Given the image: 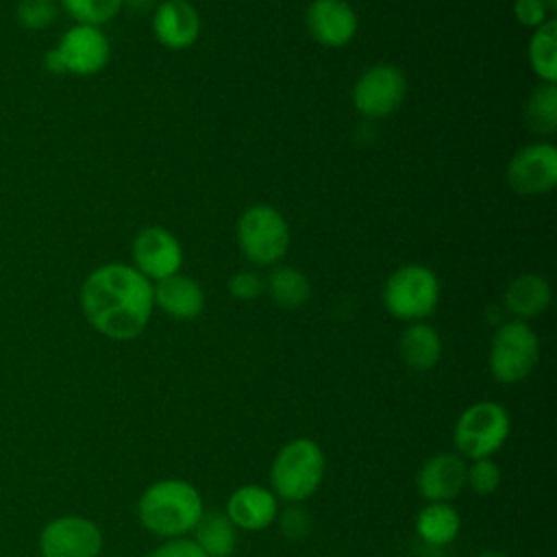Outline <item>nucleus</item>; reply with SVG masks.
<instances>
[{
  "instance_id": "22",
  "label": "nucleus",
  "mask_w": 557,
  "mask_h": 557,
  "mask_svg": "<svg viewBox=\"0 0 557 557\" xmlns=\"http://www.w3.org/2000/svg\"><path fill=\"white\" fill-rule=\"evenodd\" d=\"M263 283L270 298L283 309H298L311 296L309 278L296 268H287V265L274 268Z\"/></svg>"
},
{
  "instance_id": "10",
  "label": "nucleus",
  "mask_w": 557,
  "mask_h": 557,
  "mask_svg": "<svg viewBox=\"0 0 557 557\" xmlns=\"http://www.w3.org/2000/svg\"><path fill=\"white\" fill-rule=\"evenodd\" d=\"M39 550L41 557H98L102 531L85 516H61L44 527Z\"/></svg>"
},
{
  "instance_id": "35",
  "label": "nucleus",
  "mask_w": 557,
  "mask_h": 557,
  "mask_svg": "<svg viewBox=\"0 0 557 557\" xmlns=\"http://www.w3.org/2000/svg\"><path fill=\"white\" fill-rule=\"evenodd\" d=\"M187 2H189V0H187Z\"/></svg>"
},
{
  "instance_id": "31",
  "label": "nucleus",
  "mask_w": 557,
  "mask_h": 557,
  "mask_svg": "<svg viewBox=\"0 0 557 557\" xmlns=\"http://www.w3.org/2000/svg\"><path fill=\"white\" fill-rule=\"evenodd\" d=\"M513 15L527 28L542 26L548 17V9L542 0H513Z\"/></svg>"
},
{
  "instance_id": "5",
  "label": "nucleus",
  "mask_w": 557,
  "mask_h": 557,
  "mask_svg": "<svg viewBox=\"0 0 557 557\" xmlns=\"http://www.w3.org/2000/svg\"><path fill=\"white\" fill-rule=\"evenodd\" d=\"M440 300V281L435 272L420 263L400 265L389 274L383 287L385 309L403 322H422Z\"/></svg>"
},
{
  "instance_id": "1",
  "label": "nucleus",
  "mask_w": 557,
  "mask_h": 557,
  "mask_svg": "<svg viewBox=\"0 0 557 557\" xmlns=\"http://www.w3.org/2000/svg\"><path fill=\"white\" fill-rule=\"evenodd\" d=\"M78 305L100 335L128 342L139 337L152 318L154 287L133 265L104 263L85 276Z\"/></svg>"
},
{
  "instance_id": "26",
  "label": "nucleus",
  "mask_w": 557,
  "mask_h": 557,
  "mask_svg": "<svg viewBox=\"0 0 557 557\" xmlns=\"http://www.w3.org/2000/svg\"><path fill=\"white\" fill-rule=\"evenodd\" d=\"M57 0H17L15 4V22L20 28L30 33L48 30L59 17Z\"/></svg>"
},
{
  "instance_id": "9",
  "label": "nucleus",
  "mask_w": 557,
  "mask_h": 557,
  "mask_svg": "<svg viewBox=\"0 0 557 557\" xmlns=\"http://www.w3.org/2000/svg\"><path fill=\"white\" fill-rule=\"evenodd\" d=\"M61 61V74L94 76L107 67L111 46L98 26L74 24L52 48Z\"/></svg>"
},
{
  "instance_id": "13",
  "label": "nucleus",
  "mask_w": 557,
  "mask_h": 557,
  "mask_svg": "<svg viewBox=\"0 0 557 557\" xmlns=\"http://www.w3.org/2000/svg\"><path fill=\"white\" fill-rule=\"evenodd\" d=\"M468 461L457 453H435L416 474L418 494L426 503H450L466 487Z\"/></svg>"
},
{
  "instance_id": "14",
  "label": "nucleus",
  "mask_w": 557,
  "mask_h": 557,
  "mask_svg": "<svg viewBox=\"0 0 557 557\" xmlns=\"http://www.w3.org/2000/svg\"><path fill=\"white\" fill-rule=\"evenodd\" d=\"M224 513L237 531L257 533L276 522L278 498L270 487L259 483H244L228 494Z\"/></svg>"
},
{
  "instance_id": "4",
  "label": "nucleus",
  "mask_w": 557,
  "mask_h": 557,
  "mask_svg": "<svg viewBox=\"0 0 557 557\" xmlns=\"http://www.w3.org/2000/svg\"><path fill=\"white\" fill-rule=\"evenodd\" d=\"M511 433V416L496 400H476L468 405L453 426L455 453L466 461L485 459L498 453Z\"/></svg>"
},
{
  "instance_id": "8",
  "label": "nucleus",
  "mask_w": 557,
  "mask_h": 557,
  "mask_svg": "<svg viewBox=\"0 0 557 557\" xmlns=\"http://www.w3.org/2000/svg\"><path fill=\"white\" fill-rule=\"evenodd\" d=\"M405 74L389 63H376L359 74L352 87L355 109L366 117H387L405 100Z\"/></svg>"
},
{
  "instance_id": "2",
  "label": "nucleus",
  "mask_w": 557,
  "mask_h": 557,
  "mask_svg": "<svg viewBox=\"0 0 557 557\" xmlns=\"http://www.w3.org/2000/svg\"><path fill=\"white\" fill-rule=\"evenodd\" d=\"M205 513L198 487L185 479H159L150 483L137 500L139 524L161 537H185Z\"/></svg>"
},
{
  "instance_id": "11",
  "label": "nucleus",
  "mask_w": 557,
  "mask_h": 557,
  "mask_svg": "<svg viewBox=\"0 0 557 557\" xmlns=\"http://www.w3.org/2000/svg\"><path fill=\"white\" fill-rule=\"evenodd\" d=\"M133 268L148 281H163L178 274L183 265V248L178 239L163 226L141 228L133 239Z\"/></svg>"
},
{
  "instance_id": "21",
  "label": "nucleus",
  "mask_w": 557,
  "mask_h": 557,
  "mask_svg": "<svg viewBox=\"0 0 557 557\" xmlns=\"http://www.w3.org/2000/svg\"><path fill=\"white\" fill-rule=\"evenodd\" d=\"M237 533L224 511H205L191 531V540L207 557H231L237 548Z\"/></svg>"
},
{
  "instance_id": "15",
  "label": "nucleus",
  "mask_w": 557,
  "mask_h": 557,
  "mask_svg": "<svg viewBox=\"0 0 557 557\" xmlns=\"http://www.w3.org/2000/svg\"><path fill=\"white\" fill-rule=\"evenodd\" d=\"M305 24L309 35L324 48H342L357 33V13L346 0H313L307 7Z\"/></svg>"
},
{
  "instance_id": "30",
  "label": "nucleus",
  "mask_w": 557,
  "mask_h": 557,
  "mask_svg": "<svg viewBox=\"0 0 557 557\" xmlns=\"http://www.w3.org/2000/svg\"><path fill=\"white\" fill-rule=\"evenodd\" d=\"M146 557H207V555L198 548V544L189 535H185V537L163 540Z\"/></svg>"
},
{
  "instance_id": "29",
  "label": "nucleus",
  "mask_w": 557,
  "mask_h": 557,
  "mask_svg": "<svg viewBox=\"0 0 557 557\" xmlns=\"http://www.w3.org/2000/svg\"><path fill=\"white\" fill-rule=\"evenodd\" d=\"M265 292V283L257 272L242 270L228 278V294L237 300H255Z\"/></svg>"
},
{
  "instance_id": "24",
  "label": "nucleus",
  "mask_w": 557,
  "mask_h": 557,
  "mask_svg": "<svg viewBox=\"0 0 557 557\" xmlns=\"http://www.w3.org/2000/svg\"><path fill=\"white\" fill-rule=\"evenodd\" d=\"M527 126L537 135H553L557 128V87L542 83L533 89L524 107Z\"/></svg>"
},
{
  "instance_id": "12",
  "label": "nucleus",
  "mask_w": 557,
  "mask_h": 557,
  "mask_svg": "<svg viewBox=\"0 0 557 557\" xmlns=\"http://www.w3.org/2000/svg\"><path fill=\"white\" fill-rule=\"evenodd\" d=\"M507 183L513 191L535 196L550 191L557 183V150L553 144H529L507 165Z\"/></svg>"
},
{
  "instance_id": "28",
  "label": "nucleus",
  "mask_w": 557,
  "mask_h": 557,
  "mask_svg": "<svg viewBox=\"0 0 557 557\" xmlns=\"http://www.w3.org/2000/svg\"><path fill=\"white\" fill-rule=\"evenodd\" d=\"M276 524L281 535L289 542H302L311 533V516L300 505H287L285 509H278Z\"/></svg>"
},
{
  "instance_id": "23",
  "label": "nucleus",
  "mask_w": 557,
  "mask_h": 557,
  "mask_svg": "<svg viewBox=\"0 0 557 557\" xmlns=\"http://www.w3.org/2000/svg\"><path fill=\"white\" fill-rule=\"evenodd\" d=\"M529 63L542 83L557 78V22L550 17L533 30L529 41Z\"/></svg>"
},
{
  "instance_id": "16",
  "label": "nucleus",
  "mask_w": 557,
  "mask_h": 557,
  "mask_svg": "<svg viewBox=\"0 0 557 557\" xmlns=\"http://www.w3.org/2000/svg\"><path fill=\"white\" fill-rule=\"evenodd\" d=\"M152 33L170 50H185L200 35V17L187 0H165L154 7Z\"/></svg>"
},
{
  "instance_id": "19",
  "label": "nucleus",
  "mask_w": 557,
  "mask_h": 557,
  "mask_svg": "<svg viewBox=\"0 0 557 557\" xmlns=\"http://www.w3.org/2000/svg\"><path fill=\"white\" fill-rule=\"evenodd\" d=\"M550 305V285L540 274H522L505 289V309L516 320H529L546 311Z\"/></svg>"
},
{
  "instance_id": "34",
  "label": "nucleus",
  "mask_w": 557,
  "mask_h": 557,
  "mask_svg": "<svg viewBox=\"0 0 557 557\" xmlns=\"http://www.w3.org/2000/svg\"><path fill=\"white\" fill-rule=\"evenodd\" d=\"M544 4H546V9H548V13H553L555 11V7H557V0H542Z\"/></svg>"
},
{
  "instance_id": "20",
  "label": "nucleus",
  "mask_w": 557,
  "mask_h": 557,
  "mask_svg": "<svg viewBox=\"0 0 557 557\" xmlns=\"http://www.w3.org/2000/svg\"><path fill=\"white\" fill-rule=\"evenodd\" d=\"M461 516L450 503H426L416 516V533L424 544L446 546L457 540Z\"/></svg>"
},
{
  "instance_id": "18",
  "label": "nucleus",
  "mask_w": 557,
  "mask_h": 557,
  "mask_svg": "<svg viewBox=\"0 0 557 557\" xmlns=\"http://www.w3.org/2000/svg\"><path fill=\"white\" fill-rule=\"evenodd\" d=\"M398 355L413 372L435 368L442 357V337L437 329L426 322H409L398 337Z\"/></svg>"
},
{
  "instance_id": "17",
  "label": "nucleus",
  "mask_w": 557,
  "mask_h": 557,
  "mask_svg": "<svg viewBox=\"0 0 557 557\" xmlns=\"http://www.w3.org/2000/svg\"><path fill=\"white\" fill-rule=\"evenodd\" d=\"M154 287V307L174 320H194L205 309V292L198 281L174 274L163 281H157Z\"/></svg>"
},
{
  "instance_id": "3",
  "label": "nucleus",
  "mask_w": 557,
  "mask_h": 557,
  "mask_svg": "<svg viewBox=\"0 0 557 557\" xmlns=\"http://www.w3.org/2000/svg\"><path fill=\"white\" fill-rule=\"evenodd\" d=\"M324 472L326 457L322 446L311 437H294L274 455L268 481L278 500L300 505L320 490Z\"/></svg>"
},
{
  "instance_id": "33",
  "label": "nucleus",
  "mask_w": 557,
  "mask_h": 557,
  "mask_svg": "<svg viewBox=\"0 0 557 557\" xmlns=\"http://www.w3.org/2000/svg\"><path fill=\"white\" fill-rule=\"evenodd\" d=\"M476 557H509V555L503 553V550H483V553H479Z\"/></svg>"
},
{
  "instance_id": "7",
  "label": "nucleus",
  "mask_w": 557,
  "mask_h": 557,
  "mask_svg": "<svg viewBox=\"0 0 557 557\" xmlns=\"http://www.w3.org/2000/svg\"><path fill=\"white\" fill-rule=\"evenodd\" d=\"M237 244L255 265H274L289 246V226L270 205H252L237 220Z\"/></svg>"
},
{
  "instance_id": "32",
  "label": "nucleus",
  "mask_w": 557,
  "mask_h": 557,
  "mask_svg": "<svg viewBox=\"0 0 557 557\" xmlns=\"http://www.w3.org/2000/svg\"><path fill=\"white\" fill-rule=\"evenodd\" d=\"M157 7V0H124L122 9H128L131 13H146Z\"/></svg>"
},
{
  "instance_id": "25",
  "label": "nucleus",
  "mask_w": 557,
  "mask_h": 557,
  "mask_svg": "<svg viewBox=\"0 0 557 557\" xmlns=\"http://www.w3.org/2000/svg\"><path fill=\"white\" fill-rule=\"evenodd\" d=\"M124 0H59L63 9L76 24L102 26L122 11Z\"/></svg>"
},
{
  "instance_id": "6",
  "label": "nucleus",
  "mask_w": 557,
  "mask_h": 557,
  "mask_svg": "<svg viewBox=\"0 0 557 557\" xmlns=\"http://www.w3.org/2000/svg\"><path fill=\"white\" fill-rule=\"evenodd\" d=\"M540 359V339L535 331L522 322H503L490 342L487 366L492 376L503 385L524 381Z\"/></svg>"
},
{
  "instance_id": "27",
  "label": "nucleus",
  "mask_w": 557,
  "mask_h": 557,
  "mask_svg": "<svg viewBox=\"0 0 557 557\" xmlns=\"http://www.w3.org/2000/svg\"><path fill=\"white\" fill-rule=\"evenodd\" d=\"M500 481H503L500 466L492 457L474 459V461L468 463L466 487H470L474 494L490 496L500 487Z\"/></svg>"
}]
</instances>
